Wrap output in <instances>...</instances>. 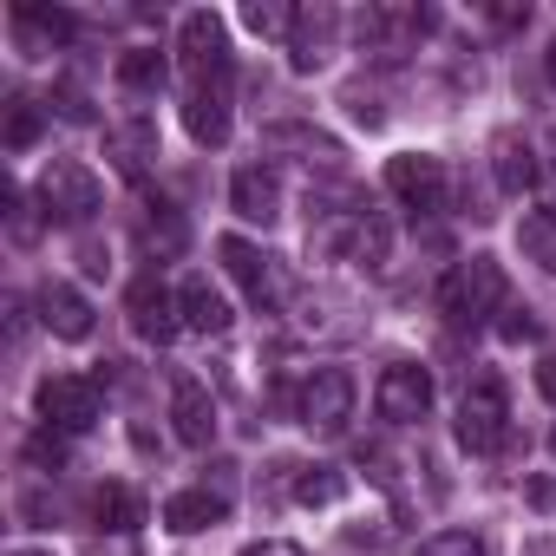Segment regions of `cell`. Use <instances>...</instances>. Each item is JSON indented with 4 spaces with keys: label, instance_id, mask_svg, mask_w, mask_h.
Masks as SVG:
<instances>
[{
    "label": "cell",
    "instance_id": "33",
    "mask_svg": "<svg viewBox=\"0 0 556 556\" xmlns=\"http://www.w3.org/2000/svg\"><path fill=\"white\" fill-rule=\"evenodd\" d=\"M242 556H308L302 543H289V536H262V543H249Z\"/></svg>",
    "mask_w": 556,
    "mask_h": 556
},
{
    "label": "cell",
    "instance_id": "29",
    "mask_svg": "<svg viewBox=\"0 0 556 556\" xmlns=\"http://www.w3.org/2000/svg\"><path fill=\"white\" fill-rule=\"evenodd\" d=\"M419 556H491V549H484V536H471V530H439V536L419 543Z\"/></svg>",
    "mask_w": 556,
    "mask_h": 556
},
{
    "label": "cell",
    "instance_id": "4",
    "mask_svg": "<svg viewBox=\"0 0 556 556\" xmlns=\"http://www.w3.org/2000/svg\"><path fill=\"white\" fill-rule=\"evenodd\" d=\"M510 439V400H504V380L497 374H478L465 393H458V445L465 452H497Z\"/></svg>",
    "mask_w": 556,
    "mask_h": 556
},
{
    "label": "cell",
    "instance_id": "34",
    "mask_svg": "<svg viewBox=\"0 0 556 556\" xmlns=\"http://www.w3.org/2000/svg\"><path fill=\"white\" fill-rule=\"evenodd\" d=\"M523 497H530L536 510H556V478H530V484H523Z\"/></svg>",
    "mask_w": 556,
    "mask_h": 556
},
{
    "label": "cell",
    "instance_id": "18",
    "mask_svg": "<svg viewBox=\"0 0 556 556\" xmlns=\"http://www.w3.org/2000/svg\"><path fill=\"white\" fill-rule=\"evenodd\" d=\"M184 242H190V223H184L170 203H151V210L138 216V249H144L151 262H177Z\"/></svg>",
    "mask_w": 556,
    "mask_h": 556
},
{
    "label": "cell",
    "instance_id": "10",
    "mask_svg": "<svg viewBox=\"0 0 556 556\" xmlns=\"http://www.w3.org/2000/svg\"><path fill=\"white\" fill-rule=\"evenodd\" d=\"M125 315H131V334H138V341H151V348H170V341H177V328H184V308H177V295L157 282V275H138V282H131Z\"/></svg>",
    "mask_w": 556,
    "mask_h": 556
},
{
    "label": "cell",
    "instance_id": "19",
    "mask_svg": "<svg viewBox=\"0 0 556 556\" xmlns=\"http://www.w3.org/2000/svg\"><path fill=\"white\" fill-rule=\"evenodd\" d=\"M177 308H184V328H197V334H229V302L210 289V275H190V282L177 289Z\"/></svg>",
    "mask_w": 556,
    "mask_h": 556
},
{
    "label": "cell",
    "instance_id": "27",
    "mask_svg": "<svg viewBox=\"0 0 556 556\" xmlns=\"http://www.w3.org/2000/svg\"><path fill=\"white\" fill-rule=\"evenodd\" d=\"M151 144H157V131H151V125H131V131H118V138H112V151H118V170H131V177H138V164L151 157Z\"/></svg>",
    "mask_w": 556,
    "mask_h": 556
},
{
    "label": "cell",
    "instance_id": "24",
    "mask_svg": "<svg viewBox=\"0 0 556 556\" xmlns=\"http://www.w3.org/2000/svg\"><path fill=\"white\" fill-rule=\"evenodd\" d=\"M517 242H523V255H530L536 268L556 275V216H549V210H530V216L517 223Z\"/></svg>",
    "mask_w": 556,
    "mask_h": 556
},
{
    "label": "cell",
    "instance_id": "22",
    "mask_svg": "<svg viewBox=\"0 0 556 556\" xmlns=\"http://www.w3.org/2000/svg\"><path fill=\"white\" fill-rule=\"evenodd\" d=\"M164 73H170V66H164L157 47H125V53H118V86H125V92H157Z\"/></svg>",
    "mask_w": 556,
    "mask_h": 556
},
{
    "label": "cell",
    "instance_id": "12",
    "mask_svg": "<svg viewBox=\"0 0 556 556\" xmlns=\"http://www.w3.org/2000/svg\"><path fill=\"white\" fill-rule=\"evenodd\" d=\"M170 426H177V439L197 445V452L216 439V400L203 393V380H190V374L170 380Z\"/></svg>",
    "mask_w": 556,
    "mask_h": 556
},
{
    "label": "cell",
    "instance_id": "39",
    "mask_svg": "<svg viewBox=\"0 0 556 556\" xmlns=\"http://www.w3.org/2000/svg\"><path fill=\"white\" fill-rule=\"evenodd\" d=\"M8 556H53V549H8Z\"/></svg>",
    "mask_w": 556,
    "mask_h": 556
},
{
    "label": "cell",
    "instance_id": "37",
    "mask_svg": "<svg viewBox=\"0 0 556 556\" xmlns=\"http://www.w3.org/2000/svg\"><path fill=\"white\" fill-rule=\"evenodd\" d=\"M543 210H549V216H556V170H549V203H543Z\"/></svg>",
    "mask_w": 556,
    "mask_h": 556
},
{
    "label": "cell",
    "instance_id": "36",
    "mask_svg": "<svg viewBox=\"0 0 556 556\" xmlns=\"http://www.w3.org/2000/svg\"><path fill=\"white\" fill-rule=\"evenodd\" d=\"M79 255H86V275H105V268H112V262H105V249H99V242H86V249H79Z\"/></svg>",
    "mask_w": 556,
    "mask_h": 556
},
{
    "label": "cell",
    "instance_id": "9",
    "mask_svg": "<svg viewBox=\"0 0 556 556\" xmlns=\"http://www.w3.org/2000/svg\"><path fill=\"white\" fill-rule=\"evenodd\" d=\"M374 406H380L387 426H419L432 413V374L419 361H393L380 374V387H374Z\"/></svg>",
    "mask_w": 556,
    "mask_h": 556
},
{
    "label": "cell",
    "instance_id": "2",
    "mask_svg": "<svg viewBox=\"0 0 556 556\" xmlns=\"http://www.w3.org/2000/svg\"><path fill=\"white\" fill-rule=\"evenodd\" d=\"M99 203H105V184H99L79 157H53V164L40 170V216H47V223L86 229V223L99 216Z\"/></svg>",
    "mask_w": 556,
    "mask_h": 556
},
{
    "label": "cell",
    "instance_id": "32",
    "mask_svg": "<svg viewBox=\"0 0 556 556\" xmlns=\"http://www.w3.org/2000/svg\"><path fill=\"white\" fill-rule=\"evenodd\" d=\"M348 112H354V125H367V131H380V125H387V105H380L367 86H354V92H348Z\"/></svg>",
    "mask_w": 556,
    "mask_h": 556
},
{
    "label": "cell",
    "instance_id": "30",
    "mask_svg": "<svg viewBox=\"0 0 556 556\" xmlns=\"http://www.w3.org/2000/svg\"><path fill=\"white\" fill-rule=\"evenodd\" d=\"M53 105H60V118H73V125H92V118H99V112H92V99H86L73 79H60V86H53Z\"/></svg>",
    "mask_w": 556,
    "mask_h": 556
},
{
    "label": "cell",
    "instance_id": "13",
    "mask_svg": "<svg viewBox=\"0 0 556 556\" xmlns=\"http://www.w3.org/2000/svg\"><path fill=\"white\" fill-rule=\"evenodd\" d=\"M229 210L242 216V223H275L282 216V184H275V170L268 164H242L236 177H229Z\"/></svg>",
    "mask_w": 556,
    "mask_h": 556
},
{
    "label": "cell",
    "instance_id": "28",
    "mask_svg": "<svg viewBox=\"0 0 556 556\" xmlns=\"http://www.w3.org/2000/svg\"><path fill=\"white\" fill-rule=\"evenodd\" d=\"M27 465H40V471H66V432L40 426V432L27 439Z\"/></svg>",
    "mask_w": 556,
    "mask_h": 556
},
{
    "label": "cell",
    "instance_id": "15",
    "mask_svg": "<svg viewBox=\"0 0 556 556\" xmlns=\"http://www.w3.org/2000/svg\"><path fill=\"white\" fill-rule=\"evenodd\" d=\"M334 27H341L334 8H302V14H295V34H289V60H295V73L328 66V53H334Z\"/></svg>",
    "mask_w": 556,
    "mask_h": 556
},
{
    "label": "cell",
    "instance_id": "1",
    "mask_svg": "<svg viewBox=\"0 0 556 556\" xmlns=\"http://www.w3.org/2000/svg\"><path fill=\"white\" fill-rule=\"evenodd\" d=\"M504 302H510V282H504L497 255H471L439 282V315L452 328H484L491 315H504Z\"/></svg>",
    "mask_w": 556,
    "mask_h": 556
},
{
    "label": "cell",
    "instance_id": "38",
    "mask_svg": "<svg viewBox=\"0 0 556 556\" xmlns=\"http://www.w3.org/2000/svg\"><path fill=\"white\" fill-rule=\"evenodd\" d=\"M549 86H556V40H549Z\"/></svg>",
    "mask_w": 556,
    "mask_h": 556
},
{
    "label": "cell",
    "instance_id": "3",
    "mask_svg": "<svg viewBox=\"0 0 556 556\" xmlns=\"http://www.w3.org/2000/svg\"><path fill=\"white\" fill-rule=\"evenodd\" d=\"M177 53H184V92H203V86H229L236 66H229V40H223V21L210 8L184 14L177 27Z\"/></svg>",
    "mask_w": 556,
    "mask_h": 556
},
{
    "label": "cell",
    "instance_id": "26",
    "mask_svg": "<svg viewBox=\"0 0 556 556\" xmlns=\"http://www.w3.org/2000/svg\"><path fill=\"white\" fill-rule=\"evenodd\" d=\"M8 151H34L40 144V105L34 99H8Z\"/></svg>",
    "mask_w": 556,
    "mask_h": 556
},
{
    "label": "cell",
    "instance_id": "16",
    "mask_svg": "<svg viewBox=\"0 0 556 556\" xmlns=\"http://www.w3.org/2000/svg\"><path fill=\"white\" fill-rule=\"evenodd\" d=\"M229 517V497L223 491H210V484H197V491H177L170 504H164V523L177 530V536H197V530H216Z\"/></svg>",
    "mask_w": 556,
    "mask_h": 556
},
{
    "label": "cell",
    "instance_id": "20",
    "mask_svg": "<svg viewBox=\"0 0 556 556\" xmlns=\"http://www.w3.org/2000/svg\"><path fill=\"white\" fill-rule=\"evenodd\" d=\"M14 34H21V53L40 60L60 40H73V14H60V8H14Z\"/></svg>",
    "mask_w": 556,
    "mask_h": 556
},
{
    "label": "cell",
    "instance_id": "5",
    "mask_svg": "<svg viewBox=\"0 0 556 556\" xmlns=\"http://www.w3.org/2000/svg\"><path fill=\"white\" fill-rule=\"evenodd\" d=\"M34 406H40V419L53 426V432H92L99 426V413H105V400H99V380H86V374H47L40 380V393H34Z\"/></svg>",
    "mask_w": 556,
    "mask_h": 556
},
{
    "label": "cell",
    "instance_id": "6",
    "mask_svg": "<svg viewBox=\"0 0 556 556\" xmlns=\"http://www.w3.org/2000/svg\"><path fill=\"white\" fill-rule=\"evenodd\" d=\"M295 419L308 432H321V439L348 432V419H354V374L348 367H315L302 380V393H295Z\"/></svg>",
    "mask_w": 556,
    "mask_h": 556
},
{
    "label": "cell",
    "instance_id": "40",
    "mask_svg": "<svg viewBox=\"0 0 556 556\" xmlns=\"http://www.w3.org/2000/svg\"><path fill=\"white\" fill-rule=\"evenodd\" d=\"M549 458H556V432H549Z\"/></svg>",
    "mask_w": 556,
    "mask_h": 556
},
{
    "label": "cell",
    "instance_id": "8",
    "mask_svg": "<svg viewBox=\"0 0 556 556\" xmlns=\"http://www.w3.org/2000/svg\"><path fill=\"white\" fill-rule=\"evenodd\" d=\"M387 190L413 210V216H432V210H445V190H452V177H445V157H432V151H400L393 164H387Z\"/></svg>",
    "mask_w": 556,
    "mask_h": 556
},
{
    "label": "cell",
    "instance_id": "23",
    "mask_svg": "<svg viewBox=\"0 0 556 556\" xmlns=\"http://www.w3.org/2000/svg\"><path fill=\"white\" fill-rule=\"evenodd\" d=\"M295 497L302 504H341L348 497V471H334V465H295Z\"/></svg>",
    "mask_w": 556,
    "mask_h": 556
},
{
    "label": "cell",
    "instance_id": "31",
    "mask_svg": "<svg viewBox=\"0 0 556 556\" xmlns=\"http://www.w3.org/2000/svg\"><path fill=\"white\" fill-rule=\"evenodd\" d=\"M497 334H504L510 348H523V341H536V334H543V321H536L530 308H504V315H497Z\"/></svg>",
    "mask_w": 556,
    "mask_h": 556
},
{
    "label": "cell",
    "instance_id": "25",
    "mask_svg": "<svg viewBox=\"0 0 556 556\" xmlns=\"http://www.w3.org/2000/svg\"><path fill=\"white\" fill-rule=\"evenodd\" d=\"M295 14H302V8H282V0H249V8H242V27L262 34V40H282V34H295Z\"/></svg>",
    "mask_w": 556,
    "mask_h": 556
},
{
    "label": "cell",
    "instance_id": "14",
    "mask_svg": "<svg viewBox=\"0 0 556 556\" xmlns=\"http://www.w3.org/2000/svg\"><path fill=\"white\" fill-rule=\"evenodd\" d=\"M491 177H497V190H504V197H523L530 184H543L536 144H530L523 131H497V144H491Z\"/></svg>",
    "mask_w": 556,
    "mask_h": 556
},
{
    "label": "cell",
    "instance_id": "11",
    "mask_svg": "<svg viewBox=\"0 0 556 556\" xmlns=\"http://www.w3.org/2000/svg\"><path fill=\"white\" fill-rule=\"evenodd\" d=\"M34 308H40V328H47V334H60V341H86V334L99 328L92 302H86L73 282H60V275H47V282H40Z\"/></svg>",
    "mask_w": 556,
    "mask_h": 556
},
{
    "label": "cell",
    "instance_id": "17",
    "mask_svg": "<svg viewBox=\"0 0 556 556\" xmlns=\"http://www.w3.org/2000/svg\"><path fill=\"white\" fill-rule=\"evenodd\" d=\"M184 131H190L197 144H223V138H229V86L184 92Z\"/></svg>",
    "mask_w": 556,
    "mask_h": 556
},
{
    "label": "cell",
    "instance_id": "35",
    "mask_svg": "<svg viewBox=\"0 0 556 556\" xmlns=\"http://www.w3.org/2000/svg\"><path fill=\"white\" fill-rule=\"evenodd\" d=\"M536 393L556 406V354H543V367H536Z\"/></svg>",
    "mask_w": 556,
    "mask_h": 556
},
{
    "label": "cell",
    "instance_id": "7",
    "mask_svg": "<svg viewBox=\"0 0 556 556\" xmlns=\"http://www.w3.org/2000/svg\"><path fill=\"white\" fill-rule=\"evenodd\" d=\"M216 255H223V268L236 275V289L249 295V308H262V315L282 308V262H275L268 249H255V242H242V236H223Z\"/></svg>",
    "mask_w": 556,
    "mask_h": 556
},
{
    "label": "cell",
    "instance_id": "21",
    "mask_svg": "<svg viewBox=\"0 0 556 556\" xmlns=\"http://www.w3.org/2000/svg\"><path fill=\"white\" fill-rule=\"evenodd\" d=\"M86 510H92V523H99V530H118V536L144 523V497H138L131 484H99Z\"/></svg>",
    "mask_w": 556,
    "mask_h": 556
}]
</instances>
